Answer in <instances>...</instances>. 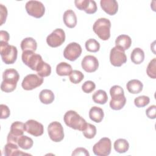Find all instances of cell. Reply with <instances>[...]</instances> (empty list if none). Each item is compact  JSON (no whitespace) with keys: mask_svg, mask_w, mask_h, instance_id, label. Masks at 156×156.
I'll use <instances>...</instances> for the list:
<instances>
[{"mask_svg":"<svg viewBox=\"0 0 156 156\" xmlns=\"http://www.w3.org/2000/svg\"><path fill=\"white\" fill-rule=\"evenodd\" d=\"M18 72L13 68L5 69L2 74V82L1 84V89L5 93H10L15 90L17 82L19 80Z\"/></svg>","mask_w":156,"mask_h":156,"instance_id":"obj_1","label":"cell"},{"mask_svg":"<svg viewBox=\"0 0 156 156\" xmlns=\"http://www.w3.org/2000/svg\"><path fill=\"white\" fill-rule=\"evenodd\" d=\"M63 121L69 127L82 132L87 124V121L74 110L67 111L64 115Z\"/></svg>","mask_w":156,"mask_h":156,"instance_id":"obj_2","label":"cell"},{"mask_svg":"<svg viewBox=\"0 0 156 156\" xmlns=\"http://www.w3.org/2000/svg\"><path fill=\"white\" fill-rule=\"evenodd\" d=\"M111 22L105 18H100L94 23L93 29L94 33L102 40L106 41L110 37Z\"/></svg>","mask_w":156,"mask_h":156,"instance_id":"obj_3","label":"cell"},{"mask_svg":"<svg viewBox=\"0 0 156 156\" xmlns=\"http://www.w3.org/2000/svg\"><path fill=\"white\" fill-rule=\"evenodd\" d=\"M0 54L4 63L7 65L13 64L17 58L18 50L16 46L8 43L0 42Z\"/></svg>","mask_w":156,"mask_h":156,"instance_id":"obj_4","label":"cell"},{"mask_svg":"<svg viewBox=\"0 0 156 156\" xmlns=\"http://www.w3.org/2000/svg\"><path fill=\"white\" fill-rule=\"evenodd\" d=\"M21 58L23 62L33 71H36L40 63L43 61L42 57L40 54L31 51H23Z\"/></svg>","mask_w":156,"mask_h":156,"instance_id":"obj_5","label":"cell"},{"mask_svg":"<svg viewBox=\"0 0 156 156\" xmlns=\"http://www.w3.org/2000/svg\"><path fill=\"white\" fill-rule=\"evenodd\" d=\"M25 8L27 13L36 18H41L45 13V7L43 4L38 1H29L26 2Z\"/></svg>","mask_w":156,"mask_h":156,"instance_id":"obj_6","label":"cell"},{"mask_svg":"<svg viewBox=\"0 0 156 156\" xmlns=\"http://www.w3.org/2000/svg\"><path fill=\"white\" fill-rule=\"evenodd\" d=\"M112 150V142L110 138L103 137L94 144L93 147V153L98 156L108 155Z\"/></svg>","mask_w":156,"mask_h":156,"instance_id":"obj_7","label":"cell"},{"mask_svg":"<svg viewBox=\"0 0 156 156\" xmlns=\"http://www.w3.org/2000/svg\"><path fill=\"white\" fill-rule=\"evenodd\" d=\"M48 132L50 139L54 142H60L64 138L63 126L58 121H53L48 125Z\"/></svg>","mask_w":156,"mask_h":156,"instance_id":"obj_8","label":"cell"},{"mask_svg":"<svg viewBox=\"0 0 156 156\" xmlns=\"http://www.w3.org/2000/svg\"><path fill=\"white\" fill-rule=\"evenodd\" d=\"M25 130V124L23 122L21 121L13 122L11 124L10 130L7 135V143H13L17 144L18 138L23 135Z\"/></svg>","mask_w":156,"mask_h":156,"instance_id":"obj_9","label":"cell"},{"mask_svg":"<svg viewBox=\"0 0 156 156\" xmlns=\"http://www.w3.org/2000/svg\"><path fill=\"white\" fill-rule=\"evenodd\" d=\"M65 41V33L62 29H55L46 38L47 44L52 48L61 46Z\"/></svg>","mask_w":156,"mask_h":156,"instance_id":"obj_10","label":"cell"},{"mask_svg":"<svg viewBox=\"0 0 156 156\" xmlns=\"http://www.w3.org/2000/svg\"><path fill=\"white\" fill-rule=\"evenodd\" d=\"M110 61L114 66H121L127 62V57L125 52L121 48L115 46L110 52Z\"/></svg>","mask_w":156,"mask_h":156,"instance_id":"obj_11","label":"cell"},{"mask_svg":"<svg viewBox=\"0 0 156 156\" xmlns=\"http://www.w3.org/2000/svg\"><path fill=\"white\" fill-rule=\"evenodd\" d=\"M82 48L80 45L76 42L69 43L63 51L64 57L70 61H75L82 54Z\"/></svg>","mask_w":156,"mask_h":156,"instance_id":"obj_12","label":"cell"},{"mask_svg":"<svg viewBox=\"0 0 156 156\" xmlns=\"http://www.w3.org/2000/svg\"><path fill=\"white\" fill-rule=\"evenodd\" d=\"M43 83V78L35 74L27 75L23 80L21 86L25 90H32L40 87Z\"/></svg>","mask_w":156,"mask_h":156,"instance_id":"obj_13","label":"cell"},{"mask_svg":"<svg viewBox=\"0 0 156 156\" xmlns=\"http://www.w3.org/2000/svg\"><path fill=\"white\" fill-rule=\"evenodd\" d=\"M24 124L26 131L34 136H41L44 132L43 124L34 119H29Z\"/></svg>","mask_w":156,"mask_h":156,"instance_id":"obj_14","label":"cell"},{"mask_svg":"<svg viewBox=\"0 0 156 156\" xmlns=\"http://www.w3.org/2000/svg\"><path fill=\"white\" fill-rule=\"evenodd\" d=\"M82 69L87 73L96 71L99 68V62L98 58L91 55H88L83 57L81 62Z\"/></svg>","mask_w":156,"mask_h":156,"instance_id":"obj_15","label":"cell"},{"mask_svg":"<svg viewBox=\"0 0 156 156\" xmlns=\"http://www.w3.org/2000/svg\"><path fill=\"white\" fill-rule=\"evenodd\" d=\"M76 7L80 10H84L87 14H93L98 9L96 2L93 0H76Z\"/></svg>","mask_w":156,"mask_h":156,"instance_id":"obj_16","label":"cell"},{"mask_svg":"<svg viewBox=\"0 0 156 156\" xmlns=\"http://www.w3.org/2000/svg\"><path fill=\"white\" fill-rule=\"evenodd\" d=\"M100 5L102 10L110 15H115L118 10V4L115 0H101Z\"/></svg>","mask_w":156,"mask_h":156,"instance_id":"obj_17","label":"cell"},{"mask_svg":"<svg viewBox=\"0 0 156 156\" xmlns=\"http://www.w3.org/2000/svg\"><path fill=\"white\" fill-rule=\"evenodd\" d=\"M63 20L65 26L69 28H74L77 25V16L75 12L71 9L67 10L64 12Z\"/></svg>","mask_w":156,"mask_h":156,"instance_id":"obj_18","label":"cell"},{"mask_svg":"<svg viewBox=\"0 0 156 156\" xmlns=\"http://www.w3.org/2000/svg\"><path fill=\"white\" fill-rule=\"evenodd\" d=\"M18 145L13 143H7L4 147V153L5 156H16L22 155H30L23 152L18 149Z\"/></svg>","mask_w":156,"mask_h":156,"instance_id":"obj_19","label":"cell"},{"mask_svg":"<svg viewBox=\"0 0 156 156\" xmlns=\"http://www.w3.org/2000/svg\"><path fill=\"white\" fill-rule=\"evenodd\" d=\"M132 44L131 38L125 34L119 35L115 40V46H118L124 51L128 49Z\"/></svg>","mask_w":156,"mask_h":156,"instance_id":"obj_20","label":"cell"},{"mask_svg":"<svg viewBox=\"0 0 156 156\" xmlns=\"http://www.w3.org/2000/svg\"><path fill=\"white\" fill-rule=\"evenodd\" d=\"M104 116L103 110L97 106L92 107L89 111V117L93 121L99 123L101 122Z\"/></svg>","mask_w":156,"mask_h":156,"instance_id":"obj_21","label":"cell"},{"mask_svg":"<svg viewBox=\"0 0 156 156\" xmlns=\"http://www.w3.org/2000/svg\"><path fill=\"white\" fill-rule=\"evenodd\" d=\"M126 88L129 93L132 94H138L143 90V84L139 80L132 79L127 83Z\"/></svg>","mask_w":156,"mask_h":156,"instance_id":"obj_22","label":"cell"},{"mask_svg":"<svg viewBox=\"0 0 156 156\" xmlns=\"http://www.w3.org/2000/svg\"><path fill=\"white\" fill-rule=\"evenodd\" d=\"M37 43L35 39L32 37H27L21 42V48L23 51H31L35 52L37 50Z\"/></svg>","mask_w":156,"mask_h":156,"instance_id":"obj_23","label":"cell"},{"mask_svg":"<svg viewBox=\"0 0 156 156\" xmlns=\"http://www.w3.org/2000/svg\"><path fill=\"white\" fill-rule=\"evenodd\" d=\"M39 99L41 103L44 104H51L54 99V93L48 89H44L41 90L39 94Z\"/></svg>","mask_w":156,"mask_h":156,"instance_id":"obj_24","label":"cell"},{"mask_svg":"<svg viewBox=\"0 0 156 156\" xmlns=\"http://www.w3.org/2000/svg\"><path fill=\"white\" fill-rule=\"evenodd\" d=\"M130 59L132 62L136 65L141 63L144 60V52L143 50L140 48L133 49L131 52Z\"/></svg>","mask_w":156,"mask_h":156,"instance_id":"obj_25","label":"cell"},{"mask_svg":"<svg viewBox=\"0 0 156 156\" xmlns=\"http://www.w3.org/2000/svg\"><path fill=\"white\" fill-rule=\"evenodd\" d=\"M72 71L71 65L66 62H60L56 66V73L60 76H69Z\"/></svg>","mask_w":156,"mask_h":156,"instance_id":"obj_26","label":"cell"},{"mask_svg":"<svg viewBox=\"0 0 156 156\" xmlns=\"http://www.w3.org/2000/svg\"><path fill=\"white\" fill-rule=\"evenodd\" d=\"M36 71L38 75L41 77H48L51 73V67L46 62L41 61L37 66Z\"/></svg>","mask_w":156,"mask_h":156,"instance_id":"obj_27","label":"cell"},{"mask_svg":"<svg viewBox=\"0 0 156 156\" xmlns=\"http://www.w3.org/2000/svg\"><path fill=\"white\" fill-rule=\"evenodd\" d=\"M115 150L120 154L125 153L129 150V142L123 138H119L116 140L113 144Z\"/></svg>","mask_w":156,"mask_h":156,"instance_id":"obj_28","label":"cell"},{"mask_svg":"<svg viewBox=\"0 0 156 156\" xmlns=\"http://www.w3.org/2000/svg\"><path fill=\"white\" fill-rule=\"evenodd\" d=\"M126 103V98L125 96L119 98H112L110 101V107L114 110H119L122 109Z\"/></svg>","mask_w":156,"mask_h":156,"instance_id":"obj_29","label":"cell"},{"mask_svg":"<svg viewBox=\"0 0 156 156\" xmlns=\"http://www.w3.org/2000/svg\"><path fill=\"white\" fill-rule=\"evenodd\" d=\"M92 99L95 103L102 105L107 102L108 96L104 90H98L93 94Z\"/></svg>","mask_w":156,"mask_h":156,"instance_id":"obj_30","label":"cell"},{"mask_svg":"<svg viewBox=\"0 0 156 156\" xmlns=\"http://www.w3.org/2000/svg\"><path fill=\"white\" fill-rule=\"evenodd\" d=\"M17 144L23 149L27 150L30 149L34 144L32 139L26 135H21L18 138Z\"/></svg>","mask_w":156,"mask_h":156,"instance_id":"obj_31","label":"cell"},{"mask_svg":"<svg viewBox=\"0 0 156 156\" xmlns=\"http://www.w3.org/2000/svg\"><path fill=\"white\" fill-rule=\"evenodd\" d=\"M85 46L86 49L91 52H96L100 49L99 43L94 38H90L87 40Z\"/></svg>","mask_w":156,"mask_h":156,"instance_id":"obj_32","label":"cell"},{"mask_svg":"<svg viewBox=\"0 0 156 156\" xmlns=\"http://www.w3.org/2000/svg\"><path fill=\"white\" fill-rule=\"evenodd\" d=\"M96 127L95 126L90 124L87 123L85 129L82 131L83 136L88 139L93 138L96 134Z\"/></svg>","mask_w":156,"mask_h":156,"instance_id":"obj_33","label":"cell"},{"mask_svg":"<svg viewBox=\"0 0 156 156\" xmlns=\"http://www.w3.org/2000/svg\"><path fill=\"white\" fill-rule=\"evenodd\" d=\"M84 78L83 74L79 70H73L69 75V79L71 83L74 84L79 83Z\"/></svg>","mask_w":156,"mask_h":156,"instance_id":"obj_34","label":"cell"},{"mask_svg":"<svg viewBox=\"0 0 156 156\" xmlns=\"http://www.w3.org/2000/svg\"><path fill=\"white\" fill-rule=\"evenodd\" d=\"M146 73L149 77L154 79L156 78V58H154L149 62L146 68Z\"/></svg>","mask_w":156,"mask_h":156,"instance_id":"obj_35","label":"cell"},{"mask_svg":"<svg viewBox=\"0 0 156 156\" xmlns=\"http://www.w3.org/2000/svg\"><path fill=\"white\" fill-rule=\"evenodd\" d=\"M150 102V98L147 96H140L134 99V104L136 107H144L148 105Z\"/></svg>","mask_w":156,"mask_h":156,"instance_id":"obj_36","label":"cell"},{"mask_svg":"<svg viewBox=\"0 0 156 156\" xmlns=\"http://www.w3.org/2000/svg\"><path fill=\"white\" fill-rule=\"evenodd\" d=\"M110 94L112 98H118L124 96V91L123 88L119 85H113L110 90Z\"/></svg>","mask_w":156,"mask_h":156,"instance_id":"obj_37","label":"cell"},{"mask_svg":"<svg viewBox=\"0 0 156 156\" xmlns=\"http://www.w3.org/2000/svg\"><path fill=\"white\" fill-rule=\"evenodd\" d=\"M96 88V85L94 82L91 80H87L82 85V90L85 93H90Z\"/></svg>","mask_w":156,"mask_h":156,"instance_id":"obj_38","label":"cell"},{"mask_svg":"<svg viewBox=\"0 0 156 156\" xmlns=\"http://www.w3.org/2000/svg\"><path fill=\"white\" fill-rule=\"evenodd\" d=\"M7 16V9L5 6L3 4H0V20H1V24L0 25L2 26L6 21Z\"/></svg>","mask_w":156,"mask_h":156,"instance_id":"obj_39","label":"cell"},{"mask_svg":"<svg viewBox=\"0 0 156 156\" xmlns=\"http://www.w3.org/2000/svg\"><path fill=\"white\" fill-rule=\"evenodd\" d=\"M1 119H7L9 117L10 115V111L9 108L5 104H1Z\"/></svg>","mask_w":156,"mask_h":156,"instance_id":"obj_40","label":"cell"},{"mask_svg":"<svg viewBox=\"0 0 156 156\" xmlns=\"http://www.w3.org/2000/svg\"><path fill=\"white\" fill-rule=\"evenodd\" d=\"M146 115L150 119H155L156 117V106L152 105L149 107L146 110Z\"/></svg>","mask_w":156,"mask_h":156,"instance_id":"obj_41","label":"cell"},{"mask_svg":"<svg viewBox=\"0 0 156 156\" xmlns=\"http://www.w3.org/2000/svg\"><path fill=\"white\" fill-rule=\"evenodd\" d=\"M72 155H85L89 156L90 154L88 151L84 147H77L74 150Z\"/></svg>","mask_w":156,"mask_h":156,"instance_id":"obj_42","label":"cell"},{"mask_svg":"<svg viewBox=\"0 0 156 156\" xmlns=\"http://www.w3.org/2000/svg\"><path fill=\"white\" fill-rule=\"evenodd\" d=\"M10 38V36L9 33L5 30H1L0 31V42L8 43Z\"/></svg>","mask_w":156,"mask_h":156,"instance_id":"obj_43","label":"cell"}]
</instances>
